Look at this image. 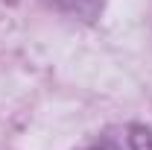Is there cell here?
<instances>
[{
	"instance_id": "6da1fadb",
	"label": "cell",
	"mask_w": 152,
	"mask_h": 150,
	"mask_svg": "<svg viewBox=\"0 0 152 150\" xmlns=\"http://www.w3.org/2000/svg\"><path fill=\"white\" fill-rule=\"evenodd\" d=\"M91 150H152V130L126 124V127H114L105 135H99Z\"/></svg>"
},
{
	"instance_id": "7a4b0ae2",
	"label": "cell",
	"mask_w": 152,
	"mask_h": 150,
	"mask_svg": "<svg viewBox=\"0 0 152 150\" xmlns=\"http://www.w3.org/2000/svg\"><path fill=\"white\" fill-rule=\"evenodd\" d=\"M50 6H56L61 12H70V15H79V18H94L102 6V0H47Z\"/></svg>"
}]
</instances>
